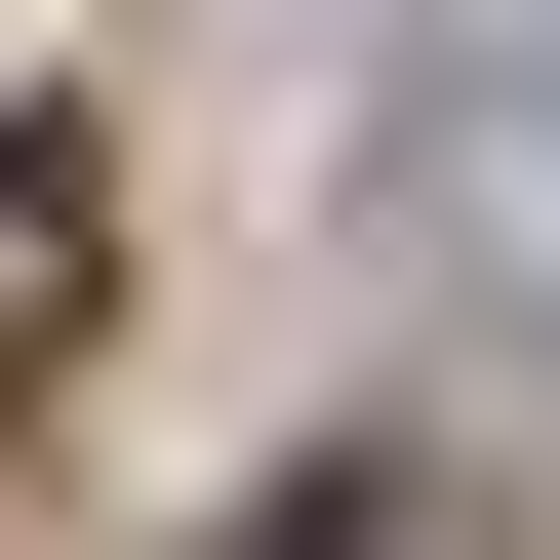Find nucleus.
Instances as JSON below:
<instances>
[{
  "mask_svg": "<svg viewBox=\"0 0 560 560\" xmlns=\"http://www.w3.org/2000/svg\"><path fill=\"white\" fill-rule=\"evenodd\" d=\"M280 560H480V480H320V521H280Z\"/></svg>",
  "mask_w": 560,
  "mask_h": 560,
  "instance_id": "2",
  "label": "nucleus"
},
{
  "mask_svg": "<svg viewBox=\"0 0 560 560\" xmlns=\"http://www.w3.org/2000/svg\"><path fill=\"white\" fill-rule=\"evenodd\" d=\"M40 320H81V161H0V361H40Z\"/></svg>",
  "mask_w": 560,
  "mask_h": 560,
  "instance_id": "1",
  "label": "nucleus"
}]
</instances>
